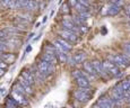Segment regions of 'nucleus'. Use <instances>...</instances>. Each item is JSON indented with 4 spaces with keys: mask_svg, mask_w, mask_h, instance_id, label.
Segmentation results:
<instances>
[{
    "mask_svg": "<svg viewBox=\"0 0 130 108\" xmlns=\"http://www.w3.org/2000/svg\"><path fill=\"white\" fill-rule=\"evenodd\" d=\"M107 61L119 68V69H126L130 65V57L122 54H110L107 55Z\"/></svg>",
    "mask_w": 130,
    "mask_h": 108,
    "instance_id": "f257e3e1",
    "label": "nucleus"
},
{
    "mask_svg": "<svg viewBox=\"0 0 130 108\" xmlns=\"http://www.w3.org/2000/svg\"><path fill=\"white\" fill-rule=\"evenodd\" d=\"M74 97L77 101L87 102L92 97H93V90H92L91 88H86V89L78 88L77 90L74 91Z\"/></svg>",
    "mask_w": 130,
    "mask_h": 108,
    "instance_id": "f03ea898",
    "label": "nucleus"
},
{
    "mask_svg": "<svg viewBox=\"0 0 130 108\" xmlns=\"http://www.w3.org/2000/svg\"><path fill=\"white\" fill-rule=\"evenodd\" d=\"M102 65H103V68H104V70H105V72L107 73V76L114 77V78H119L122 74L119 68L117 67V65H114L113 63H111L110 61H107V60L102 62Z\"/></svg>",
    "mask_w": 130,
    "mask_h": 108,
    "instance_id": "7ed1b4c3",
    "label": "nucleus"
},
{
    "mask_svg": "<svg viewBox=\"0 0 130 108\" xmlns=\"http://www.w3.org/2000/svg\"><path fill=\"white\" fill-rule=\"evenodd\" d=\"M37 70H39V72L42 74V76L46 77V76H49V74L53 73L54 65L47 63L45 61H42V60L40 59V61L37 62Z\"/></svg>",
    "mask_w": 130,
    "mask_h": 108,
    "instance_id": "20e7f679",
    "label": "nucleus"
},
{
    "mask_svg": "<svg viewBox=\"0 0 130 108\" xmlns=\"http://www.w3.org/2000/svg\"><path fill=\"white\" fill-rule=\"evenodd\" d=\"M95 106L97 108H114V102L112 101V99L107 95H103L97 99V101L95 102Z\"/></svg>",
    "mask_w": 130,
    "mask_h": 108,
    "instance_id": "39448f33",
    "label": "nucleus"
},
{
    "mask_svg": "<svg viewBox=\"0 0 130 108\" xmlns=\"http://www.w3.org/2000/svg\"><path fill=\"white\" fill-rule=\"evenodd\" d=\"M62 29H64V31H69V32H72L75 33V34H80L79 33V28L76 26V24H75L74 21H72L71 18H69V17H66V18L62 20Z\"/></svg>",
    "mask_w": 130,
    "mask_h": 108,
    "instance_id": "423d86ee",
    "label": "nucleus"
},
{
    "mask_svg": "<svg viewBox=\"0 0 130 108\" xmlns=\"http://www.w3.org/2000/svg\"><path fill=\"white\" fill-rule=\"evenodd\" d=\"M59 35H60V37H61L62 39L67 41L69 44H71V43L75 44V43H77V42H78V35L75 34V33H72V32L61 29V31L59 32Z\"/></svg>",
    "mask_w": 130,
    "mask_h": 108,
    "instance_id": "0eeeda50",
    "label": "nucleus"
},
{
    "mask_svg": "<svg viewBox=\"0 0 130 108\" xmlns=\"http://www.w3.org/2000/svg\"><path fill=\"white\" fill-rule=\"evenodd\" d=\"M91 63H92V67H93L94 71L96 72L97 77H101V78H103V79H107V78H109L107 73L105 72V70H104L103 65H102L101 61H99V60H94V61H92Z\"/></svg>",
    "mask_w": 130,
    "mask_h": 108,
    "instance_id": "6e6552de",
    "label": "nucleus"
},
{
    "mask_svg": "<svg viewBox=\"0 0 130 108\" xmlns=\"http://www.w3.org/2000/svg\"><path fill=\"white\" fill-rule=\"evenodd\" d=\"M86 54L84 52H77L76 54H74V56L71 59H68V62L70 65H76L79 63H84L86 62Z\"/></svg>",
    "mask_w": 130,
    "mask_h": 108,
    "instance_id": "1a4fd4ad",
    "label": "nucleus"
},
{
    "mask_svg": "<svg viewBox=\"0 0 130 108\" xmlns=\"http://www.w3.org/2000/svg\"><path fill=\"white\" fill-rule=\"evenodd\" d=\"M11 99L14 100L19 107L27 106V105H28V100L26 99V97L23 96V95H21V94H18V92L14 91V90L11 91Z\"/></svg>",
    "mask_w": 130,
    "mask_h": 108,
    "instance_id": "9d476101",
    "label": "nucleus"
},
{
    "mask_svg": "<svg viewBox=\"0 0 130 108\" xmlns=\"http://www.w3.org/2000/svg\"><path fill=\"white\" fill-rule=\"evenodd\" d=\"M0 61L4 62L5 64H11L16 61V55L12 53H8V52H5V53L0 54Z\"/></svg>",
    "mask_w": 130,
    "mask_h": 108,
    "instance_id": "9b49d317",
    "label": "nucleus"
},
{
    "mask_svg": "<svg viewBox=\"0 0 130 108\" xmlns=\"http://www.w3.org/2000/svg\"><path fill=\"white\" fill-rule=\"evenodd\" d=\"M41 60H42V61H45V62H47V63H50L52 65H56L57 64L56 55L52 54V53H49V52H45V51L41 54Z\"/></svg>",
    "mask_w": 130,
    "mask_h": 108,
    "instance_id": "f8f14e48",
    "label": "nucleus"
},
{
    "mask_svg": "<svg viewBox=\"0 0 130 108\" xmlns=\"http://www.w3.org/2000/svg\"><path fill=\"white\" fill-rule=\"evenodd\" d=\"M21 77L23 78V79H24L25 81H26L31 87L34 86V83H35V79H34L33 74L31 73V71H29V70H23V71H22Z\"/></svg>",
    "mask_w": 130,
    "mask_h": 108,
    "instance_id": "ddd939ff",
    "label": "nucleus"
},
{
    "mask_svg": "<svg viewBox=\"0 0 130 108\" xmlns=\"http://www.w3.org/2000/svg\"><path fill=\"white\" fill-rule=\"evenodd\" d=\"M76 83H77V86H78L79 88H82V89L91 88V82H89L88 80L84 77V73H83V76L82 77H79V78H77L76 79Z\"/></svg>",
    "mask_w": 130,
    "mask_h": 108,
    "instance_id": "4468645a",
    "label": "nucleus"
},
{
    "mask_svg": "<svg viewBox=\"0 0 130 108\" xmlns=\"http://www.w3.org/2000/svg\"><path fill=\"white\" fill-rule=\"evenodd\" d=\"M83 69H84L85 73L89 74V76H92V77H94V78H97L96 72L94 71V69H93V67H92L91 62H84V63H83Z\"/></svg>",
    "mask_w": 130,
    "mask_h": 108,
    "instance_id": "2eb2a0df",
    "label": "nucleus"
},
{
    "mask_svg": "<svg viewBox=\"0 0 130 108\" xmlns=\"http://www.w3.org/2000/svg\"><path fill=\"white\" fill-rule=\"evenodd\" d=\"M54 41L57 42V43H58L60 46L62 47V49L64 50V51L67 52V53H68L69 51H71V49H72V46H71V44H69L68 42L67 41H64V39H62L61 37H57L56 39H54Z\"/></svg>",
    "mask_w": 130,
    "mask_h": 108,
    "instance_id": "dca6fc26",
    "label": "nucleus"
},
{
    "mask_svg": "<svg viewBox=\"0 0 130 108\" xmlns=\"http://www.w3.org/2000/svg\"><path fill=\"white\" fill-rule=\"evenodd\" d=\"M18 83L21 84L22 87H23V89L27 92V95H32V94H33V89H32V87L29 86V84L27 83V82L25 81V80H24L21 76L18 77Z\"/></svg>",
    "mask_w": 130,
    "mask_h": 108,
    "instance_id": "f3484780",
    "label": "nucleus"
},
{
    "mask_svg": "<svg viewBox=\"0 0 130 108\" xmlns=\"http://www.w3.org/2000/svg\"><path fill=\"white\" fill-rule=\"evenodd\" d=\"M120 11H121V8L110 4V7L106 9V12L104 15H107V16H116V15H118Z\"/></svg>",
    "mask_w": 130,
    "mask_h": 108,
    "instance_id": "a211bd4d",
    "label": "nucleus"
},
{
    "mask_svg": "<svg viewBox=\"0 0 130 108\" xmlns=\"http://www.w3.org/2000/svg\"><path fill=\"white\" fill-rule=\"evenodd\" d=\"M6 44L8 47H14V49H16V47L21 46L22 42L19 41L18 38H16V37H11V38H9L8 41L6 42Z\"/></svg>",
    "mask_w": 130,
    "mask_h": 108,
    "instance_id": "6ab92c4d",
    "label": "nucleus"
},
{
    "mask_svg": "<svg viewBox=\"0 0 130 108\" xmlns=\"http://www.w3.org/2000/svg\"><path fill=\"white\" fill-rule=\"evenodd\" d=\"M122 51H123V54L127 55V56L130 57V41L124 42L122 44Z\"/></svg>",
    "mask_w": 130,
    "mask_h": 108,
    "instance_id": "aec40b11",
    "label": "nucleus"
},
{
    "mask_svg": "<svg viewBox=\"0 0 130 108\" xmlns=\"http://www.w3.org/2000/svg\"><path fill=\"white\" fill-rule=\"evenodd\" d=\"M37 7H39V2H36V1H27L25 9H27V10H33V9H36Z\"/></svg>",
    "mask_w": 130,
    "mask_h": 108,
    "instance_id": "412c9836",
    "label": "nucleus"
},
{
    "mask_svg": "<svg viewBox=\"0 0 130 108\" xmlns=\"http://www.w3.org/2000/svg\"><path fill=\"white\" fill-rule=\"evenodd\" d=\"M5 108H19V106L11 99V98H9V99H7V102H6Z\"/></svg>",
    "mask_w": 130,
    "mask_h": 108,
    "instance_id": "4be33fe9",
    "label": "nucleus"
},
{
    "mask_svg": "<svg viewBox=\"0 0 130 108\" xmlns=\"http://www.w3.org/2000/svg\"><path fill=\"white\" fill-rule=\"evenodd\" d=\"M8 38H11V37L7 34V32L5 31L4 28H2V29L0 28V42H4L5 39H8Z\"/></svg>",
    "mask_w": 130,
    "mask_h": 108,
    "instance_id": "5701e85b",
    "label": "nucleus"
},
{
    "mask_svg": "<svg viewBox=\"0 0 130 108\" xmlns=\"http://www.w3.org/2000/svg\"><path fill=\"white\" fill-rule=\"evenodd\" d=\"M1 5L8 7V8L16 9V1H1Z\"/></svg>",
    "mask_w": 130,
    "mask_h": 108,
    "instance_id": "b1692460",
    "label": "nucleus"
},
{
    "mask_svg": "<svg viewBox=\"0 0 130 108\" xmlns=\"http://www.w3.org/2000/svg\"><path fill=\"white\" fill-rule=\"evenodd\" d=\"M61 12H62V14H64V15H68L69 12H70V7H69L68 2H66V4L62 5V7H61Z\"/></svg>",
    "mask_w": 130,
    "mask_h": 108,
    "instance_id": "393cba45",
    "label": "nucleus"
},
{
    "mask_svg": "<svg viewBox=\"0 0 130 108\" xmlns=\"http://www.w3.org/2000/svg\"><path fill=\"white\" fill-rule=\"evenodd\" d=\"M71 76H72V78H74L75 80H76L77 78L83 76V71H82V70H74V71H72V73H71Z\"/></svg>",
    "mask_w": 130,
    "mask_h": 108,
    "instance_id": "a878e982",
    "label": "nucleus"
},
{
    "mask_svg": "<svg viewBox=\"0 0 130 108\" xmlns=\"http://www.w3.org/2000/svg\"><path fill=\"white\" fill-rule=\"evenodd\" d=\"M8 50L6 42H0V53H5V52Z\"/></svg>",
    "mask_w": 130,
    "mask_h": 108,
    "instance_id": "bb28decb",
    "label": "nucleus"
},
{
    "mask_svg": "<svg viewBox=\"0 0 130 108\" xmlns=\"http://www.w3.org/2000/svg\"><path fill=\"white\" fill-rule=\"evenodd\" d=\"M6 68H7V64H5L4 63V62H1V61H0V69H6Z\"/></svg>",
    "mask_w": 130,
    "mask_h": 108,
    "instance_id": "cd10ccee",
    "label": "nucleus"
},
{
    "mask_svg": "<svg viewBox=\"0 0 130 108\" xmlns=\"http://www.w3.org/2000/svg\"><path fill=\"white\" fill-rule=\"evenodd\" d=\"M4 73H5V70L4 69H0V77L4 76Z\"/></svg>",
    "mask_w": 130,
    "mask_h": 108,
    "instance_id": "c85d7f7f",
    "label": "nucleus"
},
{
    "mask_svg": "<svg viewBox=\"0 0 130 108\" xmlns=\"http://www.w3.org/2000/svg\"><path fill=\"white\" fill-rule=\"evenodd\" d=\"M127 100H128V102H130V97L128 98V99H127Z\"/></svg>",
    "mask_w": 130,
    "mask_h": 108,
    "instance_id": "c756f323",
    "label": "nucleus"
}]
</instances>
